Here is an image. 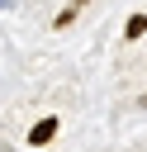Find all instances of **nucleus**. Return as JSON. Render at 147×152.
Here are the masks:
<instances>
[{
  "label": "nucleus",
  "mask_w": 147,
  "mask_h": 152,
  "mask_svg": "<svg viewBox=\"0 0 147 152\" xmlns=\"http://www.w3.org/2000/svg\"><path fill=\"white\" fill-rule=\"evenodd\" d=\"M57 128H62V119H57V114L38 119V124H33V133H28V147H43V142H52V138H57Z\"/></svg>",
  "instance_id": "1"
},
{
  "label": "nucleus",
  "mask_w": 147,
  "mask_h": 152,
  "mask_svg": "<svg viewBox=\"0 0 147 152\" xmlns=\"http://www.w3.org/2000/svg\"><path fill=\"white\" fill-rule=\"evenodd\" d=\"M142 33H147V14H133L123 24V38H142Z\"/></svg>",
  "instance_id": "2"
},
{
  "label": "nucleus",
  "mask_w": 147,
  "mask_h": 152,
  "mask_svg": "<svg viewBox=\"0 0 147 152\" xmlns=\"http://www.w3.org/2000/svg\"><path fill=\"white\" fill-rule=\"evenodd\" d=\"M76 14H81V0H76V5H66V10H62V14H57V19H52V24H57V28H66V24H71V19H76Z\"/></svg>",
  "instance_id": "3"
}]
</instances>
